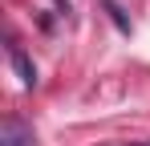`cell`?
Segmentation results:
<instances>
[{"instance_id":"6da1fadb","label":"cell","mask_w":150,"mask_h":146,"mask_svg":"<svg viewBox=\"0 0 150 146\" xmlns=\"http://www.w3.org/2000/svg\"><path fill=\"white\" fill-rule=\"evenodd\" d=\"M0 146H37V134H33V126H28V122H21V118H4Z\"/></svg>"},{"instance_id":"7a4b0ae2","label":"cell","mask_w":150,"mask_h":146,"mask_svg":"<svg viewBox=\"0 0 150 146\" xmlns=\"http://www.w3.org/2000/svg\"><path fill=\"white\" fill-rule=\"evenodd\" d=\"M8 61H12V69L21 73V81H25V85H37V65H33L16 45H8Z\"/></svg>"},{"instance_id":"3957f363","label":"cell","mask_w":150,"mask_h":146,"mask_svg":"<svg viewBox=\"0 0 150 146\" xmlns=\"http://www.w3.org/2000/svg\"><path fill=\"white\" fill-rule=\"evenodd\" d=\"M122 146H150V142H122Z\"/></svg>"}]
</instances>
